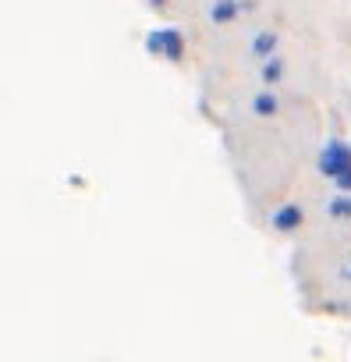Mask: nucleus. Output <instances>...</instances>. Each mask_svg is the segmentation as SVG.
Instances as JSON below:
<instances>
[{"instance_id":"5","label":"nucleus","mask_w":351,"mask_h":362,"mask_svg":"<svg viewBox=\"0 0 351 362\" xmlns=\"http://www.w3.org/2000/svg\"><path fill=\"white\" fill-rule=\"evenodd\" d=\"M330 214H333V217H347V214H351V199H333V203H330Z\"/></svg>"},{"instance_id":"3","label":"nucleus","mask_w":351,"mask_h":362,"mask_svg":"<svg viewBox=\"0 0 351 362\" xmlns=\"http://www.w3.org/2000/svg\"><path fill=\"white\" fill-rule=\"evenodd\" d=\"M298 221H302V214H298L295 206H284V210L273 217V224H277L280 231H291V228H298Z\"/></svg>"},{"instance_id":"6","label":"nucleus","mask_w":351,"mask_h":362,"mask_svg":"<svg viewBox=\"0 0 351 362\" xmlns=\"http://www.w3.org/2000/svg\"><path fill=\"white\" fill-rule=\"evenodd\" d=\"M273 107H277V103H273L270 96H259V100H256V110H259V114H273Z\"/></svg>"},{"instance_id":"1","label":"nucleus","mask_w":351,"mask_h":362,"mask_svg":"<svg viewBox=\"0 0 351 362\" xmlns=\"http://www.w3.org/2000/svg\"><path fill=\"white\" fill-rule=\"evenodd\" d=\"M351 167V149L344 146V142H330L326 149H323V156H319V170L326 174V177H337L340 170H347Z\"/></svg>"},{"instance_id":"8","label":"nucleus","mask_w":351,"mask_h":362,"mask_svg":"<svg viewBox=\"0 0 351 362\" xmlns=\"http://www.w3.org/2000/svg\"><path fill=\"white\" fill-rule=\"evenodd\" d=\"M333 181H337L340 189H351V167H347V170H340V174H337Z\"/></svg>"},{"instance_id":"9","label":"nucleus","mask_w":351,"mask_h":362,"mask_svg":"<svg viewBox=\"0 0 351 362\" xmlns=\"http://www.w3.org/2000/svg\"><path fill=\"white\" fill-rule=\"evenodd\" d=\"M270 47H273V36H259V40H256V50H259V54L270 50Z\"/></svg>"},{"instance_id":"2","label":"nucleus","mask_w":351,"mask_h":362,"mask_svg":"<svg viewBox=\"0 0 351 362\" xmlns=\"http://www.w3.org/2000/svg\"><path fill=\"white\" fill-rule=\"evenodd\" d=\"M149 50H160V54H167L170 61H178V57H182V36L174 33V29H160V33H153Z\"/></svg>"},{"instance_id":"10","label":"nucleus","mask_w":351,"mask_h":362,"mask_svg":"<svg viewBox=\"0 0 351 362\" xmlns=\"http://www.w3.org/2000/svg\"><path fill=\"white\" fill-rule=\"evenodd\" d=\"M153 4H156V8H160V4H163V0H153Z\"/></svg>"},{"instance_id":"4","label":"nucleus","mask_w":351,"mask_h":362,"mask_svg":"<svg viewBox=\"0 0 351 362\" xmlns=\"http://www.w3.org/2000/svg\"><path fill=\"white\" fill-rule=\"evenodd\" d=\"M227 18H234V0H220L213 8V22H227Z\"/></svg>"},{"instance_id":"7","label":"nucleus","mask_w":351,"mask_h":362,"mask_svg":"<svg viewBox=\"0 0 351 362\" xmlns=\"http://www.w3.org/2000/svg\"><path fill=\"white\" fill-rule=\"evenodd\" d=\"M277 75H280V61H277V57H270V64H266V78L273 82Z\"/></svg>"}]
</instances>
